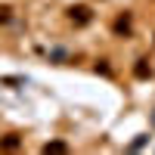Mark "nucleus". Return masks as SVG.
I'll use <instances>...</instances> for the list:
<instances>
[{
	"instance_id": "obj_7",
	"label": "nucleus",
	"mask_w": 155,
	"mask_h": 155,
	"mask_svg": "<svg viewBox=\"0 0 155 155\" xmlns=\"http://www.w3.org/2000/svg\"><path fill=\"white\" fill-rule=\"evenodd\" d=\"M9 19H12V9L9 6H0V25H6Z\"/></svg>"
},
{
	"instance_id": "obj_4",
	"label": "nucleus",
	"mask_w": 155,
	"mask_h": 155,
	"mask_svg": "<svg viewBox=\"0 0 155 155\" xmlns=\"http://www.w3.org/2000/svg\"><path fill=\"white\" fill-rule=\"evenodd\" d=\"M134 78H140V81L152 78V65H149V59H137V62H134Z\"/></svg>"
},
{
	"instance_id": "obj_6",
	"label": "nucleus",
	"mask_w": 155,
	"mask_h": 155,
	"mask_svg": "<svg viewBox=\"0 0 155 155\" xmlns=\"http://www.w3.org/2000/svg\"><path fill=\"white\" fill-rule=\"evenodd\" d=\"M146 143H149V137H146V134H140V137L134 140V143H130V149H143Z\"/></svg>"
},
{
	"instance_id": "obj_3",
	"label": "nucleus",
	"mask_w": 155,
	"mask_h": 155,
	"mask_svg": "<svg viewBox=\"0 0 155 155\" xmlns=\"http://www.w3.org/2000/svg\"><path fill=\"white\" fill-rule=\"evenodd\" d=\"M19 146H22L19 134H3V137H0V152H16Z\"/></svg>"
},
{
	"instance_id": "obj_8",
	"label": "nucleus",
	"mask_w": 155,
	"mask_h": 155,
	"mask_svg": "<svg viewBox=\"0 0 155 155\" xmlns=\"http://www.w3.org/2000/svg\"><path fill=\"white\" fill-rule=\"evenodd\" d=\"M96 71H102V74H112V68L106 65V59H99V62H96Z\"/></svg>"
},
{
	"instance_id": "obj_1",
	"label": "nucleus",
	"mask_w": 155,
	"mask_h": 155,
	"mask_svg": "<svg viewBox=\"0 0 155 155\" xmlns=\"http://www.w3.org/2000/svg\"><path fill=\"white\" fill-rule=\"evenodd\" d=\"M68 22L74 25V28H84V25L93 22V9H90L87 3H74V6H68Z\"/></svg>"
},
{
	"instance_id": "obj_5",
	"label": "nucleus",
	"mask_w": 155,
	"mask_h": 155,
	"mask_svg": "<svg viewBox=\"0 0 155 155\" xmlns=\"http://www.w3.org/2000/svg\"><path fill=\"white\" fill-rule=\"evenodd\" d=\"M44 152H68V143H62V140H50V143H44Z\"/></svg>"
},
{
	"instance_id": "obj_9",
	"label": "nucleus",
	"mask_w": 155,
	"mask_h": 155,
	"mask_svg": "<svg viewBox=\"0 0 155 155\" xmlns=\"http://www.w3.org/2000/svg\"><path fill=\"white\" fill-rule=\"evenodd\" d=\"M152 121H155V115H152Z\"/></svg>"
},
{
	"instance_id": "obj_2",
	"label": "nucleus",
	"mask_w": 155,
	"mask_h": 155,
	"mask_svg": "<svg viewBox=\"0 0 155 155\" xmlns=\"http://www.w3.org/2000/svg\"><path fill=\"white\" fill-rule=\"evenodd\" d=\"M112 31H115V37H130V31H134V19H130V12H121V16L112 22Z\"/></svg>"
}]
</instances>
